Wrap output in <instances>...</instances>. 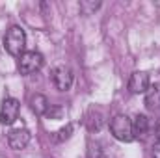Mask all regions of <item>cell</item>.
<instances>
[{"mask_svg": "<svg viewBox=\"0 0 160 158\" xmlns=\"http://www.w3.org/2000/svg\"><path fill=\"white\" fill-rule=\"evenodd\" d=\"M4 48L9 56L21 58L26 50V34L21 26H11L4 36Z\"/></svg>", "mask_w": 160, "mask_h": 158, "instance_id": "6da1fadb", "label": "cell"}, {"mask_svg": "<svg viewBox=\"0 0 160 158\" xmlns=\"http://www.w3.org/2000/svg\"><path fill=\"white\" fill-rule=\"evenodd\" d=\"M43 63H45V58H43L41 52H38V50H26V52L19 58L17 69H19L21 75L28 77V75L38 73L41 67H43Z\"/></svg>", "mask_w": 160, "mask_h": 158, "instance_id": "7a4b0ae2", "label": "cell"}, {"mask_svg": "<svg viewBox=\"0 0 160 158\" xmlns=\"http://www.w3.org/2000/svg\"><path fill=\"white\" fill-rule=\"evenodd\" d=\"M110 132H112V136L116 138V140H119V141H125V143H128V141H132L134 140V134H132V121L127 117V116H116V117L110 121Z\"/></svg>", "mask_w": 160, "mask_h": 158, "instance_id": "3957f363", "label": "cell"}, {"mask_svg": "<svg viewBox=\"0 0 160 158\" xmlns=\"http://www.w3.org/2000/svg\"><path fill=\"white\" fill-rule=\"evenodd\" d=\"M19 112H21V102L13 97H6L0 106V123L4 126L13 125L19 117Z\"/></svg>", "mask_w": 160, "mask_h": 158, "instance_id": "277c9868", "label": "cell"}, {"mask_svg": "<svg viewBox=\"0 0 160 158\" xmlns=\"http://www.w3.org/2000/svg\"><path fill=\"white\" fill-rule=\"evenodd\" d=\"M52 82L56 86V89L60 91H69L73 86V71L65 65H58L52 71Z\"/></svg>", "mask_w": 160, "mask_h": 158, "instance_id": "5b68a950", "label": "cell"}, {"mask_svg": "<svg viewBox=\"0 0 160 158\" xmlns=\"http://www.w3.org/2000/svg\"><path fill=\"white\" fill-rule=\"evenodd\" d=\"M30 143V132L26 128H11L8 132V145L13 151H22Z\"/></svg>", "mask_w": 160, "mask_h": 158, "instance_id": "8992f818", "label": "cell"}, {"mask_svg": "<svg viewBox=\"0 0 160 158\" xmlns=\"http://www.w3.org/2000/svg\"><path fill=\"white\" fill-rule=\"evenodd\" d=\"M151 86V80L149 75L143 73V71H134L128 78V91L134 93V95H140V93H145Z\"/></svg>", "mask_w": 160, "mask_h": 158, "instance_id": "52a82bcc", "label": "cell"}, {"mask_svg": "<svg viewBox=\"0 0 160 158\" xmlns=\"http://www.w3.org/2000/svg\"><path fill=\"white\" fill-rule=\"evenodd\" d=\"M149 132V117L143 114H138L132 119V134L134 138H145Z\"/></svg>", "mask_w": 160, "mask_h": 158, "instance_id": "ba28073f", "label": "cell"}, {"mask_svg": "<svg viewBox=\"0 0 160 158\" xmlns=\"http://www.w3.org/2000/svg\"><path fill=\"white\" fill-rule=\"evenodd\" d=\"M145 106L149 110H160V84H151L145 91Z\"/></svg>", "mask_w": 160, "mask_h": 158, "instance_id": "9c48e42d", "label": "cell"}, {"mask_svg": "<svg viewBox=\"0 0 160 158\" xmlns=\"http://www.w3.org/2000/svg\"><path fill=\"white\" fill-rule=\"evenodd\" d=\"M30 106H32V112H34L36 116H47V112H48V108H50L47 97H45V95H39V93L30 99Z\"/></svg>", "mask_w": 160, "mask_h": 158, "instance_id": "30bf717a", "label": "cell"}, {"mask_svg": "<svg viewBox=\"0 0 160 158\" xmlns=\"http://www.w3.org/2000/svg\"><path fill=\"white\" fill-rule=\"evenodd\" d=\"M99 7H101V2H93V0H82V2H80V11H82L84 15H91V13H95Z\"/></svg>", "mask_w": 160, "mask_h": 158, "instance_id": "8fae6325", "label": "cell"}, {"mask_svg": "<svg viewBox=\"0 0 160 158\" xmlns=\"http://www.w3.org/2000/svg\"><path fill=\"white\" fill-rule=\"evenodd\" d=\"M56 134H58V136L54 138L56 141H63V140H67V138H71V134H73V125H67L65 128H62V130H58Z\"/></svg>", "mask_w": 160, "mask_h": 158, "instance_id": "7c38bea8", "label": "cell"}, {"mask_svg": "<svg viewBox=\"0 0 160 158\" xmlns=\"http://www.w3.org/2000/svg\"><path fill=\"white\" fill-rule=\"evenodd\" d=\"M60 116H62V108H58V106H52V104H50V108H48V112H47V117L58 119Z\"/></svg>", "mask_w": 160, "mask_h": 158, "instance_id": "4fadbf2b", "label": "cell"}, {"mask_svg": "<svg viewBox=\"0 0 160 158\" xmlns=\"http://www.w3.org/2000/svg\"><path fill=\"white\" fill-rule=\"evenodd\" d=\"M151 155H153V158H160V141H155V143H153Z\"/></svg>", "mask_w": 160, "mask_h": 158, "instance_id": "5bb4252c", "label": "cell"}, {"mask_svg": "<svg viewBox=\"0 0 160 158\" xmlns=\"http://www.w3.org/2000/svg\"><path fill=\"white\" fill-rule=\"evenodd\" d=\"M155 130H157V140H155V141H160V125L155 126Z\"/></svg>", "mask_w": 160, "mask_h": 158, "instance_id": "9a60e30c", "label": "cell"}]
</instances>
